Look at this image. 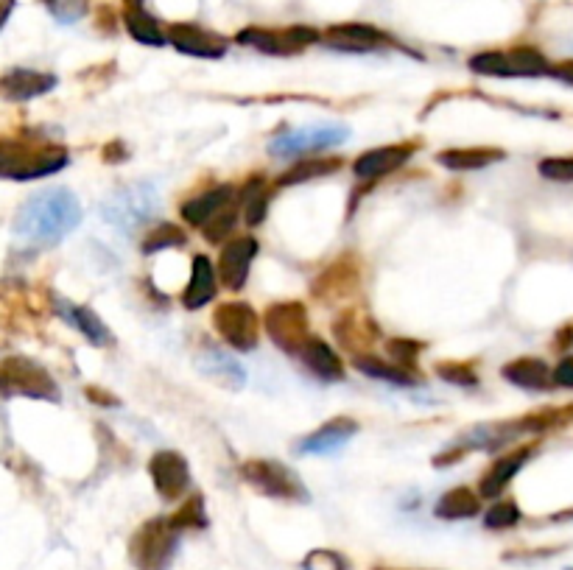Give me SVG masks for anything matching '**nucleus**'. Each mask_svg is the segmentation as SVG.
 I'll return each mask as SVG.
<instances>
[{
  "mask_svg": "<svg viewBox=\"0 0 573 570\" xmlns=\"http://www.w3.org/2000/svg\"><path fill=\"white\" fill-rule=\"evenodd\" d=\"M82 224V204L68 188H51L34 193L14 218V238L20 244L45 246L59 244L65 235Z\"/></svg>",
  "mask_w": 573,
  "mask_h": 570,
  "instance_id": "nucleus-1",
  "label": "nucleus"
},
{
  "mask_svg": "<svg viewBox=\"0 0 573 570\" xmlns=\"http://www.w3.org/2000/svg\"><path fill=\"white\" fill-rule=\"evenodd\" d=\"M68 165V151L37 140H0V179H40Z\"/></svg>",
  "mask_w": 573,
  "mask_h": 570,
  "instance_id": "nucleus-2",
  "label": "nucleus"
},
{
  "mask_svg": "<svg viewBox=\"0 0 573 570\" xmlns=\"http://www.w3.org/2000/svg\"><path fill=\"white\" fill-rule=\"evenodd\" d=\"M160 210L157 188L151 182H126L101 204V216L123 235H135L154 221Z\"/></svg>",
  "mask_w": 573,
  "mask_h": 570,
  "instance_id": "nucleus-3",
  "label": "nucleus"
},
{
  "mask_svg": "<svg viewBox=\"0 0 573 570\" xmlns=\"http://www.w3.org/2000/svg\"><path fill=\"white\" fill-rule=\"evenodd\" d=\"M179 529L168 517H154L135 531L129 557L137 570H168L177 557Z\"/></svg>",
  "mask_w": 573,
  "mask_h": 570,
  "instance_id": "nucleus-4",
  "label": "nucleus"
},
{
  "mask_svg": "<svg viewBox=\"0 0 573 570\" xmlns=\"http://www.w3.org/2000/svg\"><path fill=\"white\" fill-rule=\"evenodd\" d=\"M350 129L339 123H316V126H300V129H283L272 137L269 151L277 160H294L302 154H316V151L336 149L347 143Z\"/></svg>",
  "mask_w": 573,
  "mask_h": 570,
  "instance_id": "nucleus-5",
  "label": "nucleus"
},
{
  "mask_svg": "<svg viewBox=\"0 0 573 570\" xmlns=\"http://www.w3.org/2000/svg\"><path fill=\"white\" fill-rule=\"evenodd\" d=\"M246 484L258 489L260 495H269L274 501L286 503H308L311 495L302 484V478L294 470H288L286 464L272 462V459H255L241 467Z\"/></svg>",
  "mask_w": 573,
  "mask_h": 570,
  "instance_id": "nucleus-6",
  "label": "nucleus"
},
{
  "mask_svg": "<svg viewBox=\"0 0 573 570\" xmlns=\"http://www.w3.org/2000/svg\"><path fill=\"white\" fill-rule=\"evenodd\" d=\"M0 394L6 397H31V400H59L54 378L28 358H6L0 364Z\"/></svg>",
  "mask_w": 573,
  "mask_h": 570,
  "instance_id": "nucleus-7",
  "label": "nucleus"
},
{
  "mask_svg": "<svg viewBox=\"0 0 573 570\" xmlns=\"http://www.w3.org/2000/svg\"><path fill=\"white\" fill-rule=\"evenodd\" d=\"M263 325H266L269 339L288 355H300L302 347L311 341V316L300 302L272 305L263 316Z\"/></svg>",
  "mask_w": 573,
  "mask_h": 570,
  "instance_id": "nucleus-8",
  "label": "nucleus"
},
{
  "mask_svg": "<svg viewBox=\"0 0 573 570\" xmlns=\"http://www.w3.org/2000/svg\"><path fill=\"white\" fill-rule=\"evenodd\" d=\"M235 40L241 45H249L260 54L269 56H294L305 51L308 45L319 42V31L311 26H291V28H260L249 26L244 31H238Z\"/></svg>",
  "mask_w": 573,
  "mask_h": 570,
  "instance_id": "nucleus-9",
  "label": "nucleus"
},
{
  "mask_svg": "<svg viewBox=\"0 0 573 570\" xmlns=\"http://www.w3.org/2000/svg\"><path fill=\"white\" fill-rule=\"evenodd\" d=\"M213 325L232 350L252 353L260 341V319L246 302H224L213 313Z\"/></svg>",
  "mask_w": 573,
  "mask_h": 570,
  "instance_id": "nucleus-10",
  "label": "nucleus"
},
{
  "mask_svg": "<svg viewBox=\"0 0 573 570\" xmlns=\"http://www.w3.org/2000/svg\"><path fill=\"white\" fill-rule=\"evenodd\" d=\"M149 475L163 501H177L191 489V467L177 450L154 453L149 462Z\"/></svg>",
  "mask_w": 573,
  "mask_h": 570,
  "instance_id": "nucleus-11",
  "label": "nucleus"
},
{
  "mask_svg": "<svg viewBox=\"0 0 573 570\" xmlns=\"http://www.w3.org/2000/svg\"><path fill=\"white\" fill-rule=\"evenodd\" d=\"M258 258V241L252 235H238L221 246L219 283L230 291H241L249 280L252 263Z\"/></svg>",
  "mask_w": 573,
  "mask_h": 570,
  "instance_id": "nucleus-12",
  "label": "nucleus"
},
{
  "mask_svg": "<svg viewBox=\"0 0 573 570\" xmlns=\"http://www.w3.org/2000/svg\"><path fill=\"white\" fill-rule=\"evenodd\" d=\"M322 42L333 48V51H342V54H372V51H381L386 45H392V40L383 34L381 28L367 26V23H339V26H330L322 34Z\"/></svg>",
  "mask_w": 573,
  "mask_h": 570,
  "instance_id": "nucleus-13",
  "label": "nucleus"
},
{
  "mask_svg": "<svg viewBox=\"0 0 573 570\" xmlns=\"http://www.w3.org/2000/svg\"><path fill=\"white\" fill-rule=\"evenodd\" d=\"M168 42L177 48L179 54L196 56V59H221L227 54V40L216 31L196 23H177L168 31Z\"/></svg>",
  "mask_w": 573,
  "mask_h": 570,
  "instance_id": "nucleus-14",
  "label": "nucleus"
},
{
  "mask_svg": "<svg viewBox=\"0 0 573 570\" xmlns=\"http://www.w3.org/2000/svg\"><path fill=\"white\" fill-rule=\"evenodd\" d=\"M414 143H397V146H381V149L364 151L353 163V174L364 182H375V179L395 174L397 168L409 163L414 154Z\"/></svg>",
  "mask_w": 573,
  "mask_h": 570,
  "instance_id": "nucleus-15",
  "label": "nucleus"
},
{
  "mask_svg": "<svg viewBox=\"0 0 573 570\" xmlns=\"http://www.w3.org/2000/svg\"><path fill=\"white\" fill-rule=\"evenodd\" d=\"M358 434V422L350 417H336V420L325 422L322 428H316L314 434H308L297 445V453L302 456H333Z\"/></svg>",
  "mask_w": 573,
  "mask_h": 570,
  "instance_id": "nucleus-16",
  "label": "nucleus"
},
{
  "mask_svg": "<svg viewBox=\"0 0 573 570\" xmlns=\"http://www.w3.org/2000/svg\"><path fill=\"white\" fill-rule=\"evenodd\" d=\"M56 87V76L51 73H40V70L14 68L0 76V98L12 101V104H23L31 98L51 93Z\"/></svg>",
  "mask_w": 573,
  "mask_h": 570,
  "instance_id": "nucleus-17",
  "label": "nucleus"
},
{
  "mask_svg": "<svg viewBox=\"0 0 573 570\" xmlns=\"http://www.w3.org/2000/svg\"><path fill=\"white\" fill-rule=\"evenodd\" d=\"M196 367L199 372L210 378L213 383H219L230 392H238L246 386V369L238 364V358L230 353H224L219 347H205L196 355Z\"/></svg>",
  "mask_w": 573,
  "mask_h": 570,
  "instance_id": "nucleus-18",
  "label": "nucleus"
},
{
  "mask_svg": "<svg viewBox=\"0 0 573 570\" xmlns=\"http://www.w3.org/2000/svg\"><path fill=\"white\" fill-rule=\"evenodd\" d=\"M230 207H235V190H232V185H216V188L205 190V193H199V196H193V199L182 204V218L191 227L205 230L213 218L227 213Z\"/></svg>",
  "mask_w": 573,
  "mask_h": 570,
  "instance_id": "nucleus-19",
  "label": "nucleus"
},
{
  "mask_svg": "<svg viewBox=\"0 0 573 570\" xmlns=\"http://www.w3.org/2000/svg\"><path fill=\"white\" fill-rule=\"evenodd\" d=\"M534 456L532 445H526V448L512 450V453H506L501 456L498 462L492 464L487 473L481 475V484H478V495L481 498H498L506 487H509V481L515 478V475L526 467V462Z\"/></svg>",
  "mask_w": 573,
  "mask_h": 570,
  "instance_id": "nucleus-20",
  "label": "nucleus"
},
{
  "mask_svg": "<svg viewBox=\"0 0 573 570\" xmlns=\"http://www.w3.org/2000/svg\"><path fill=\"white\" fill-rule=\"evenodd\" d=\"M501 375L509 383L526 389V392H548V389L557 386L554 383V369L548 367L546 361H540V358H515V361H509L501 369Z\"/></svg>",
  "mask_w": 573,
  "mask_h": 570,
  "instance_id": "nucleus-21",
  "label": "nucleus"
},
{
  "mask_svg": "<svg viewBox=\"0 0 573 570\" xmlns=\"http://www.w3.org/2000/svg\"><path fill=\"white\" fill-rule=\"evenodd\" d=\"M123 23H126V31L132 34V40H137L140 45L160 48L168 42L160 23L146 9V0H123Z\"/></svg>",
  "mask_w": 573,
  "mask_h": 570,
  "instance_id": "nucleus-22",
  "label": "nucleus"
},
{
  "mask_svg": "<svg viewBox=\"0 0 573 570\" xmlns=\"http://www.w3.org/2000/svg\"><path fill=\"white\" fill-rule=\"evenodd\" d=\"M216 272H213V263L205 255H196L191 260V277L185 285V294H182V305L188 311H199L205 308L210 299L216 297Z\"/></svg>",
  "mask_w": 573,
  "mask_h": 570,
  "instance_id": "nucleus-23",
  "label": "nucleus"
},
{
  "mask_svg": "<svg viewBox=\"0 0 573 570\" xmlns=\"http://www.w3.org/2000/svg\"><path fill=\"white\" fill-rule=\"evenodd\" d=\"M56 311H59V316H62L68 325L76 327V330H79V333H82L84 339L90 341V344H96V347H107V344L112 341L110 327L98 319L96 311H90V308H84V305H73V302H68V299H59V302H56Z\"/></svg>",
  "mask_w": 573,
  "mask_h": 570,
  "instance_id": "nucleus-24",
  "label": "nucleus"
},
{
  "mask_svg": "<svg viewBox=\"0 0 573 570\" xmlns=\"http://www.w3.org/2000/svg\"><path fill=\"white\" fill-rule=\"evenodd\" d=\"M336 336L342 341V347L353 350L355 358V355H367L369 344L381 336V327L372 325L367 316H361L358 311H350L336 322Z\"/></svg>",
  "mask_w": 573,
  "mask_h": 570,
  "instance_id": "nucleus-25",
  "label": "nucleus"
},
{
  "mask_svg": "<svg viewBox=\"0 0 573 570\" xmlns=\"http://www.w3.org/2000/svg\"><path fill=\"white\" fill-rule=\"evenodd\" d=\"M300 358L302 364L311 369L319 380H344L342 358H339V353H333L328 341L311 336V341L302 347Z\"/></svg>",
  "mask_w": 573,
  "mask_h": 570,
  "instance_id": "nucleus-26",
  "label": "nucleus"
},
{
  "mask_svg": "<svg viewBox=\"0 0 573 570\" xmlns=\"http://www.w3.org/2000/svg\"><path fill=\"white\" fill-rule=\"evenodd\" d=\"M355 369H361L367 378L375 380H386V383H392V386H417L420 383V375L417 372H409V369H403L395 361H383L378 355H355L353 358Z\"/></svg>",
  "mask_w": 573,
  "mask_h": 570,
  "instance_id": "nucleus-27",
  "label": "nucleus"
},
{
  "mask_svg": "<svg viewBox=\"0 0 573 570\" xmlns=\"http://www.w3.org/2000/svg\"><path fill=\"white\" fill-rule=\"evenodd\" d=\"M506 154L501 149H448L437 154V163L448 171H484L492 163H501Z\"/></svg>",
  "mask_w": 573,
  "mask_h": 570,
  "instance_id": "nucleus-28",
  "label": "nucleus"
},
{
  "mask_svg": "<svg viewBox=\"0 0 573 570\" xmlns=\"http://www.w3.org/2000/svg\"><path fill=\"white\" fill-rule=\"evenodd\" d=\"M481 509V501L473 489L467 487H453L448 489L434 506V515L439 520H467V517H476Z\"/></svg>",
  "mask_w": 573,
  "mask_h": 570,
  "instance_id": "nucleus-29",
  "label": "nucleus"
},
{
  "mask_svg": "<svg viewBox=\"0 0 573 570\" xmlns=\"http://www.w3.org/2000/svg\"><path fill=\"white\" fill-rule=\"evenodd\" d=\"M269 202H272V190L266 185V179H246L244 190H241V207H244V221L249 227L263 224V218L269 213Z\"/></svg>",
  "mask_w": 573,
  "mask_h": 570,
  "instance_id": "nucleus-30",
  "label": "nucleus"
},
{
  "mask_svg": "<svg viewBox=\"0 0 573 570\" xmlns=\"http://www.w3.org/2000/svg\"><path fill=\"white\" fill-rule=\"evenodd\" d=\"M353 285H358V272L355 266H347L344 260L333 263L328 272L316 280V297L319 299H336L342 294H350Z\"/></svg>",
  "mask_w": 573,
  "mask_h": 570,
  "instance_id": "nucleus-31",
  "label": "nucleus"
},
{
  "mask_svg": "<svg viewBox=\"0 0 573 570\" xmlns=\"http://www.w3.org/2000/svg\"><path fill=\"white\" fill-rule=\"evenodd\" d=\"M506 54H509V65H512V79H540V76L551 73V62L532 45H518Z\"/></svg>",
  "mask_w": 573,
  "mask_h": 570,
  "instance_id": "nucleus-32",
  "label": "nucleus"
},
{
  "mask_svg": "<svg viewBox=\"0 0 573 570\" xmlns=\"http://www.w3.org/2000/svg\"><path fill=\"white\" fill-rule=\"evenodd\" d=\"M339 168H342V160H339V157H314V160H305V163L294 165L291 171H286L283 177L277 179V185H280V188H286V185H302V182H311V179L336 174Z\"/></svg>",
  "mask_w": 573,
  "mask_h": 570,
  "instance_id": "nucleus-33",
  "label": "nucleus"
},
{
  "mask_svg": "<svg viewBox=\"0 0 573 570\" xmlns=\"http://www.w3.org/2000/svg\"><path fill=\"white\" fill-rule=\"evenodd\" d=\"M174 246H185V232L179 230L177 224H171V221H160V224L146 235L143 252H146V255H154V252L174 249Z\"/></svg>",
  "mask_w": 573,
  "mask_h": 570,
  "instance_id": "nucleus-34",
  "label": "nucleus"
},
{
  "mask_svg": "<svg viewBox=\"0 0 573 570\" xmlns=\"http://www.w3.org/2000/svg\"><path fill=\"white\" fill-rule=\"evenodd\" d=\"M171 523H174L179 531L205 529L207 515H205V501H202V495H193V498H188V501L182 503V509H177V515L171 517Z\"/></svg>",
  "mask_w": 573,
  "mask_h": 570,
  "instance_id": "nucleus-35",
  "label": "nucleus"
},
{
  "mask_svg": "<svg viewBox=\"0 0 573 570\" xmlns=\"http://www.w3.org/2000/svg\"><path fill=\"white\" fill-rule=\"evenodd\" d=\"M520 523V509L515 501H501L490 506V512L484 515V526L492 531H504L518 526Z\"/></svg>",
  "mask_w": 573,
  "mask_h": 570,
  "instance_id": "nucleus-36",
  "label": "nucleus"
},
{
  "mask_svg": "<svg viewBox=\"0 0 573 570\" xmlns=\"http://www.w3.org/2000/svg\"><path fill=\"white\" fill-rule=\"evenodd\" d=\"M386 350L392 353V361H395V364H400L403 369H409V372H417V355L423 353V344H420V341L392 339Z\"/></svg>",
  "mask_w": 573,
  "mask_h": 570,
  "instance_id": "nucleus-37",
  "label": "nucleus"
},
{
  "mask_svg": "<svg viewBox=\"0 0 573 570\" xmlns=\"http://www.w3.org/2000/svg\"><path fill=\"white\" fill-rule=\"evenodd\" d=\"M302 570H350V562L339 551L328 548H316L308 557L302 559Z\"/></svg>",
  "mask_w": 573,
  "mask_h": 570,
  "instance_id": "nucleus-38",
  "label": "nucleus"
},
{
  "mask_svg": "<svg viewBox=\"0 0 573 570\" xmlns=\"http://www.w3.org/2000/svg\"><path fill=\"white\" fill-rule=\"evenodd\" d=\"M439 378L448 380V383H456V386H476L478 375L476 369L464 361H448V364H437Z\"/></svg>",
  "mask_w": 573,
  "mask_h": 570,
  "instance_id": "nucleus-39",
  "label": "nucleus"
},
{
  "mask_svg": "<svg viewBox=\"0 0 573 570\" xmlns=\"http://www.w3.org/2000/svg\"><path fill=\"white\" fill-rule=\"evenodd\" d=\"M537 171L551 182H573V157H546L537 165Z\"/></svg>",
  "mask_w": 573,
  "mask_h": 570,
  "instance_id": "nucleus-40",
  "label": "nucleus"
},
{
  "mask_svg": "<svg viewBox=\"0 0 573 570\" xmlns=\"http://www.w3.org/2000/svg\"><path fill=\"white\" fill-rule=\"evenodd\" d=\"M235 224H238V210L230 207L227 213H221V216L213 218V221H210L202 232H205V238L210 241V244H221V241L230 235Z\"/></svg>",
  "mask_w": 573,
  "mask_h": 570,
  "instance_id": "nucleus-41",
  "label": "nucleus"
},
{
  "mask_svg": "<svg viewBox=\"0 0 573 570\" xmlns=\"http://www.w3.org/2000/svg\"><path fill=\"white\" fill-rule=\"evenodd\" d=\"M554 383L562 389H573V355H565L554 369Z\"/></svg>",
  "mask_w": 573,
  "mask_h": 570,
  "instance_id": "nucleus-42",
  "label": "nucleus"
},
{
  "mask_svg": "<svg viewBox=\"0 0 573 570\" xmlns=\"http://www.w3.org/2000/svg\"><path fill=\"white\" fill-rule=\"evenodd\" d=\"M551 79H557L562 84H571L573 87V59H565V62H557V65H551V73H548Z\"/></svg>",
  "mask_w": 573,
  "mask_h": 570,
  "instance_id": "nucleus-43",
  "label": "nucleus"
},
{
  "mask_svg": "<svg viewBox=\"0 0 573 570\" xmlns=\"http://www.w3.org/2000/svg\"><path fill=\"white\" fill-rule=\"evenodd\" d=\"M12 9H14V0H0V28L6 26V20H9Z\"/></svg>",
  "mask_w": 573,
  "mask_h": 570,
  "instance_id": "nucleus-44",
  "label": "nucleus"
},
{
  "mask_svg": "<svg viewBox=\"0 0 573 570\" xmlns=\"http://www.w3.org/2000/svg\"><path fill=\"white\" fill-rule=\"evenodd\" d=\"M378 570H392V568H378Z\"/></svg>",
  "mask_w": 573,
  "mask_h": 570,
  "instance_id": "nucleus-45",
  "label": "nucleus"
}]
</instances>
